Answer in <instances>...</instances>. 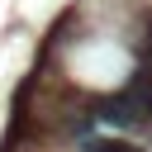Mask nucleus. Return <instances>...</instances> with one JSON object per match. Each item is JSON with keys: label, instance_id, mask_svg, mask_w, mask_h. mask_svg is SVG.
Wrapping results in <instances>:
<instances>
[{"label": "nucleus", "instance_id": "f257e3e1", "mask_svg": "<svg viewBox=\"0 0 152 152\" xmlns=\"http://www.w3.org/2000/svg\"><path fill=\"white\" fill-rule=\"evenodd\" d=\"M95 119H104V124H119V128H133V124H147L142 114H138V104L119 90V95H104V100H95Z\"/></svg>", "mask_w": 152, "mask_h": 152}, {"label": "nucleus", "instance_id": "f03ea898", "mask_svg": "<svg viewBox=\"0 0 152 152\" xmlns=\"http://www.w3.org/2000/svg\"><path fill=\"white\" fill-rule=\"evenodd\" d=\"M124 95H128V100L138 104V114H142V119L152 124V66H147V62H142V66L133 71V81L124 86Z\"/></svg>", "mask_w": 152, "mask_h": 152}, {"label": "nucleus", "instance_id": "7ed1b4c3", "mask_svg": "<svg viewBox=\"0 0 152 152\" xmlns=\"http://www.w3.org/2000/svg\"><path fill=\"white\" fill-rule=\"evenodd\" d=\"M81 152H142V147L124 142V138H90V142H81Z\"/></svg>", "mask_w": 152, "mask_h": 152}, {"label": "nucleus", "instance_id": "20e7f679", "mask_svg": "<svg viewBox=\"0 0 152 152\" xmlns=\"http://www.w3.org/2000/svg\"><path fill=\"white\" fill-rule=\"evenodd\" d=\"M138 57L152 66V10L142 14V24H138Z\"/></svg>", "mask_w": 152, "mask_h": 152}]
</instances>
